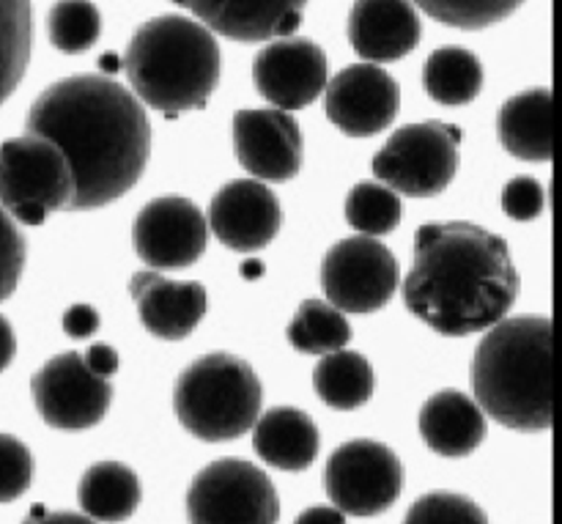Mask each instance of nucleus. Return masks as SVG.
I'll use <instances>...</instances> for the list:
<instances>
[{"label": "nucleus", "instance_id": "nucleus-1", "mask_svg": "<svg viewBox=\"0 0 562 524\" xmlns=\"http://www.w3.org/2000/svg\"><path fill=\"white\" fill-rule=\"evenodd\" d=\"M27 135L64 154L75 196L69 212L119 201L137 185L151 154L146 108L130 88L99 75L53 82L27 113Z\"/></svg>", "mask_w": 562, "mask_h": 524}, {"label": "nucleus", "instance_id": "nucleus-2", "mask_svg": "<svg viewBox=\"0 0 562 524\" xmlns=\"http://www.w3.org/2000/svg\"><path fill=\"white\" fill-rule=\"evenodd\" d=\"M519 297V272L503 236L472 223L423 225L404 280L409 313L461 338L494 327Z\"/></svg>", "mask_w": 562, "mask_h": 524}, {"label": "nucleus", "instance_id": "nucleus-3", "mask_svg": "<svg viewBox=\"0 0 562 524\" xmlns=\"http://www.w3.org/2000/svg\"><path fill=\"white\" fill-rule=\"evenodd\" d=\"M472 393L483 415L514 432L552 426V322L514 316L488 327L472 357Z\"/></svg>", "mask_w": 562, "mask_h": 524}, {"label": "nucleus", "instance_id": "nucleus-4", "mask_svg": "<svg viewBox=\"0 0 562 524\" xmlns=\"http://www.w3.org/2000/svg\"><path fill=\"white\" fill-rule=\"evenodd\" d=\"M121 66L140 104L173 119L209 102L220 82V47L201 22L162 14L137 27Z\"/></svg>", "mask_w": 562, "mask_h": 524}, {"label": "nucleus", "instance_id": "nucleus-5", "mask_svg": "<svg viewBox=\"0 0 562 524\" xmlns=\"http://www.w3.org/2000/svg\"><path fill=\"white\" fill-rule=\"evenodd\" d=\"M181 426L203 443H228L250 432L261 412V382L252 366L228 352L198 357L173 388Z\"/></svg>", "mask_w": 562, "mask_h": 524}, {"label": "nucleus", "instance_id": "nucleus-6", "mask_svg": "<svg viewBox=\"0 0 562 524\" xmlns=\"http://www.w3.org/2000/svg\"><path fill=\"white\" fill-rule=\"evenodd\" d=\"M75 181L64 154L36 135L0 143V207L16 225H42L49 212H69Z\"/></svg>", "mask_w": 562, "mask_h": 524}, {"label": "nucleus", "instance_id": "nucleus-7", "mask_svg": "<svg viewBox=\"0 0 562 524\" xmlns=\"http://www.w3.org/2000/svg\"><path fill=\"white\" fill-rule=\"evenodd\" d=\"M461 130L445 121L401 126L373 157V176L393 192L434 198L459 170Z\"/></svg>", "mask_w": 562, "mask_h": 524}, {"label": "nucleus", "instance_id": "nucleus-8", "mask_svg": "<svg viewBox=\"0 0 562 524\" xmlns=\"http://www.w3.org/2000/svg\"><path fill=\"white\" fill-rule=\"evenodd\" d=\"M187 516L190 524H278L280 500L261 467L220 459L192 478Z\"/></svg>", "mask_w": 562, "mask_h": 524}, {"label": "nucleus", "instance_id": "nucleus-9", "mask_svg": "<svg viewBox=\"0 0 562 524\" xmlns=\"http://www.w3.org/2000/svg\"><path fill=\"white\" fill-rule=\"evenodd\" d=\"M327 494L340 514L376 516L404 489V467L395 450L376 439H351L327 461Z\"/></svg>", "mask_w": 562, "mask_h": 524}, {"label": "nucleus", "instance_id": "nucleus-10", "mask_svg": "<svg viewBox=\"0 0 562 524\" xmlns=\"http://www.w3.org/2000/svg\"><path fill=\"white\" fill-rule=\"evenodd\" d=\"M327 302L340 313H373L398 289V261L393 250L371 236H351L329 247L322 264Z\"/></svg>", "mask_w": 562, "mask_h": 524}, {"label": "nucleus", "instance_id": "nucleus-11", "mask_svg": "<svg viewBox=\"0 0 562 524\" xmlns=\"http://www.w3.org/2000/svg\"><path fill=\"white\" fill-rule=\"evenodd\" d=\"M31 395L47 426L82 432L108 415L113 388L108 379L93 377L77 352H64L33 374Z\"/></svg>", "mask_w": 562, "mask_h": 524}, {"label": "nucleus", "instance_id": "nucleus-12", "mask_svg": "<svg viewBox=\"0 0 562 524\" xmlns=\"http://www.w3.org/2000/svg\"><path fill=\"white\" fill-rule=\"evenodd\" d=\"M206 218L184 196H159L140 209L132 242L151 269H184L206 250Z\"/></svg>", "mask_w": 562, "mask_h": 524}, {"label": "nucleus", "instance_id": "nucleus-13", "mask_svg": "<svg viewBox=\"0 0 562 524\" xmlns=\"http://www.w3.org/2000/svg\"><path fill=\"white\" fill-rule=\"evenodd\" d=\"M234 148L239 165L258 181H289L302 168V130L278 108H245L234 115Z\"/></svg>", "mask_w": 562, "mask_h": 524}, {"label": "nucleus", "instance_id": "nucleus-14", "mask_svg": "<svg viewBox=\"0 0 562 524\" xmlns=\"http://www.w3.org/2000/svg\"><path fill=\"white\" fill-rule=\"evenodd\" d=\"M252 80L278 110L307 108L327 88V55L313 38H274L256 55Z\"/></svg>", "mask_w": 562, "mask_h": 524}, {"label": "nucleus", "instance_id": "nucleus-15", "mask_svg": "<svg viewBox=\"0 0 562 524\" xmlns=\"http://www.w3.org/2000/svg\"><path fill=\"white\" fill-rule=\"evenodd\" d=\"M327 119L349 137H371L387 130L401 108L393 75L373 64L346 66L327 82Z\"/></svg>", "mask_w": 562, "mask_h": 524}, {"label": "nucleus", "instance_id": "nucleus-16", "mask_svg": "<svg viewBox=\"0 0 562 524\" xmlns=\"http://www.w3.org/2000/svg\"><path fill=\"white\" fill-rule=\"evenodd\" d=\"M280 203L258 179H236L220 187L206 212V228L236 253H256L278 236Z\"/></svg>", "mask_w": 562, "mask_h": 524}, {"label": "nucleus", "instance_id": "nucleus-17", "mask_svg": "<svg viewBox=\"0 0 562 524\" xmlns=\"http://www.w3.org/2000/svg\"><path fill=\"white\" fill-rule=\"evenodd\" d=\"M209 33L234 42H274L294 36L307 0H181Z\"/></svg>", "mask_w": 562, "mask_h": 524}, {"label": "nucleus", "instance_id": "nucleus-18", "mask_svg": "<svg viewBox=\"0 0 562 524\" xmlns=\"http://www.w3.org/2000/svg\"><path fill=\"white\" fill-rule=\"evenodd\" d=\"M130 294L143 327L162 341H181L206 313V289L195 280H170L154 269L135 272Z\"/></svg>", "mask_w": 562, "mask_h": 524}, {"label": "nucleus", "instance_id": "nucleus-19", "mask_svg": "<svg viewBox=\"0 0 562 524\" xmlns=\"http://www.w3.org/2000/svg\"><path fill=\"white\" fill-rule=\"evenodd\" d=\"M349 42L366 64H387L409 55L420 42V16L412 0H355Z\"/></svg>", "mask_w": 562, "mask_h": 524}, {"label": "nucleus", "instance_id": "nucleus-20", "mask_svg": "<svg viewBox=\"0 0 562 524\" xmlns=\"http://www.w3.org/2000/svg\"><path fill=\"white\" fill-rule=\"evenodd\" d=\"M420 434L434 454L461 459L486 439V415L475 399L459 390H439L423 404Z\"/></svg>", "mask_w": 562, "mask_h": 524}, {"label": "nucleus", "instance_id": "nucleus-21", "mask_svg": "<svg viewBox=\"0 0 562 524\" xmlns=\"http://www.w3.org/2000/svg\"><path fill=\"white\" fill-rule=\"evenodd\" d=\"M318 428L307 412L294 406H278L267 415H258L252 426V448L267 461L269 467H278L285 472H300L316 461Z\"/></svg>", "mask_w": 562, "mask_h": 524}, {"label": "nucleus", "instance_id": "nucleus-22", "mask_svg": "<svg viewBox=\"0 0 562 524\" xmlns=\"http://www.w3.org/2000/svg\"><path fill=\"white\" fill-rule=\"evenodd\" d=\"M499 141L505 152L527 163L552 159V93L549 88H527L499 110Z\"/></svg>", "mask_w": 562, "mask_h": 524}, {"label": "nucleus", "instance_id": "nucleus-23", "mask_svg": "<svg viewBox=\"0 0 562 524\" xmlns=\"http://www.w3.org/2000/svg\"><path fill=\"white\" fill-rule=\"evenodd\" d=\"M77 500L88 520L124 522L140 505V481L121 461H99L80 478Z\"/></svg>", "mask_w": 562, "mask_h": 524}, {"label": "nucleus", "instance_id": "nucleus-24", "mask_svg": "<svg viewBox=\"0 0 562 524\" xmlns=\"http://www.w3.org/2000/svg\"><path fill=\"white\" fill-rule=\"evenodd\" d=\"M313 388L318 399L340 412L368 404L373 395V368L362 355L349 349L329 352L313 371Z\"/></svg>", "mask_w": 562, "mask_h": 524}, {"label": "nucleus", "instance_id": "nucleus-25", "mask_svg": "<svg viewBox=\"0 0 562 524\" xmlns=\"http://www.w3.org/2000/svg\"><path fill=\"white\" fill-rule=\"evenodd\" d=\"M426 93L439 104H467L481 93L483 66L481 58L470 49L442 47L434 49L423 69Z\"/></svg>", "mask_w": 562, "mask_h": 524}, {"label": "nucleus", "instance_id": "nucleus-26", "mask_svg": "<svg viewBox=\"0 0 562 524\" xmlns=\"http://www.w3.org/2000/svg\"><path fill=\"white\" fill-rule=\"evenodd\" d=\"M289 344L305 355H329V352L346 349L351 341V327L346 313L322 300H305L296 308L291 319Z\"/></svg>", "mask_w": 562, "mask_h": 524}, {"label": "nucleus", "instance_id": "nucleus-27", "mask_svg": "<svg viewBox=\"0 0 562 524\" xmlns=\"http://www.w3.org/2000/svg\"><path fill=\"white\" fill-rule=\"evenodd\" d=\"M31 60V0H0V104L16 91Z\"/></svg>", "mask_w": 562, "mask_h": 524}, {"label": "nucleus", "instance_id": "nucleus-28", "mask_svg": "<svg viewBox=\"0 0 562 524\" xmlns=\"http://www.w3.org/2000/svg\"><path fill=\"white\" fill-rule=\"evenodd\" d=\"M346 220L360 236L390 234L401 223V198L382 181H360L346 196Z\"/></svg>", "mask_w": 562, "mask_h": 524}, {"label": "nucleus", "instance_id": "nucleus-29", "mask_svg": "<svg viewBox=\"0 0 562 524\" xmlns=\"http://www.w3.org/2000/svg\"><path fill=\"white\" fill-rule=\"evenodd\" d=\"M47 33L53 47L60 53H86L102 36V14L91 0H58L49 9Z\"/></svg>", "mask_w": 562, "mask_h": 524}, {"label": "nucleus", "instance_id": "nucleus-30", "mask_svg": "<svg viewBox=\"0 0 562 524\" xmlns=\"http://www.w3.org/2000/svg\"><path fill=\"white\" fill-rule=\"evenodd\" d=\"M428 16L459 31H483L508 20L525 0H412Z\"/></svg>", "mask_w": 562, "mask_h": 524}, {"label": "nucleus", "instance_id": "nucleus-31", "mask_svg": "<svg viewBox=\"0 0 562 524\" xmlns=\"http://www.w3.org/2000/svg\"><path fill=\"white\" fill-rule=\"evenodd\" d=\"M404 524H488L475 500L456 492H431L417 500Z\"/></svg>", "mask_w": 562, "mask_h": 524}, {"label": "nucleus", "instance_id": "nucleus-32", "mask_svg": "<svg viewBox=\"0 0 562 524\" xmlns=\"http://www.w3.org/2000/svg\"><path fill=\"white\" fill-rule=\"evenodd\" d=\"M33 456L11 434H0V503L22 498L31 487Z\"/></svg>", "mask_w": 562, "mask_h": 524}, {"label": "nucleus", "instance_id": "nucleus-33", "mask_svg": "<svg viewBox=\"0 0 562 524\" xmlns=\"http://www.w3.org/2000/svg\"><path fill=\"white\" fill-rule=\"evenodd\" d=\"M25 267V236L9 212L0 207V302L14 294Z\"/></svg>", "mask_w": 562, "mask_h": 524}, {"label": "nucleus", "instance_id": "nucleus-34", "mask_svg": "<svg viewBox=\"0 0 562 524\" xmlns=\"http://www.w3.org/2000/svg\"><path fill=\"white\" fill-rule=\"evenodd\" d=\"M547 207V190L532 176H516L503 190V212L514 220H536Z\"/></svg>", "mask_w": 562, "mask_h": 524}, {"label": "nucleus", "instance_id": "nucleus-35", "mask_svg": "<svg viewBox=\"0 0 562 524\" xmlns=\"http://www.w3.org/2000/svg\"><path fill=\"white\" fill-rule=\"evenodd\" d=\"M64 330L69 338H88L99 330V313L91 305H71L64 313Z\"/></svg>", "mask_w": 562, "mask_h": 524}, {"label": "nucleus", "instance_id": "nucleus-36", "mask_svg": "<svg viewBox=\"0 0 562 524\" xmlns=\"http://www.w3.org/2000/svg\"><path fill=\"white\" fill-rule=\"evenodd\" d=\"M88 371L99 379H110L119 371V352L108 344H93L86 355H80Z\"/></svg>", "mask_w": 562, "mask_h": 524}, {"label": "nucleus", "instance_id": "nucleus-37", "mask_svg": "<svg viewBox=\"0 0 562 524\" xmlns=\"http://www.w3.org/2000/svg\"><path fill=\"white\" fill-rule=\"evenodd\" d=\"M22 524H97V522L88 520L86 514H71V511L33 509L31 516H27Z\"/></svg>", "mask_w": 562, "mask_h": 524}, {"label": "nucleus", "instance_id": "nucleus-38", "mask_svg": "<svg viewBox=\"0 0 562 524\" xmlns=\"http://www.w3.org/2000/svg\"><path fill=\"white\" fill-rule=\"evenodd\" d=\"M294 524H346V516L335 505H311L296 516Z\"/></svg>", "mask_w": 562, "mask_h": 524}, {"label": "nucleus", "instance_id": "nucleus-39", "mask_svg": "<svg viewBox=\"0 0 562 524\" xmlns=\"http://www.w3.org/2000/svg\"><path fill=\"white\" fill-rule=\"evenodd\" d=\"M16 355V338H14V330H11L9 319L0 316V374L11 366Z\"/></svg>", "mask_w": 562, "mask_h": 524}, {"label": "nucleus", "instance_id": "nucleus-40", "mask_svg": "<svg viewBox=\"0 0 562 524\" xmlns=\"http://www.w3.org/2000/svg\"><path fill=\"white\" fill-rule=\"evenodd\" d=\"M99 66H102V71H108V75H115V71L121 69V58L115 53H108L99 58Z\"/></svg>", "mask_w": 562, "mask_h": 524}, {"label": "nucleus", "instance_id": "nucleus-41", "mask_svg": "<svg viewBox=\"0 0 562 524\" xmlns=\"http://www.w3.org/2000/svg\"><path fill=\"white\" fill-rule=\"evenodd\" d=\"M263 275V264L261 261H245L241 264V278L252 280V278H261Z\"/></svg>", "mask_w": 562, "mask_h": 524}, {"label": "nucleus", "instance_id": "nucleus-42", "mask_svg": "<svg viewBox=\"0 0 562 524\" xmlns=\"http://www.w3.org/2000/svg\"><path fill=\"white\" fill-rule=\"evenodd\" d=\"M173 3H179V5H181V0H173Z\"/></svg>", "mask_w": 562, "mask_h": 524}]
</instances>
